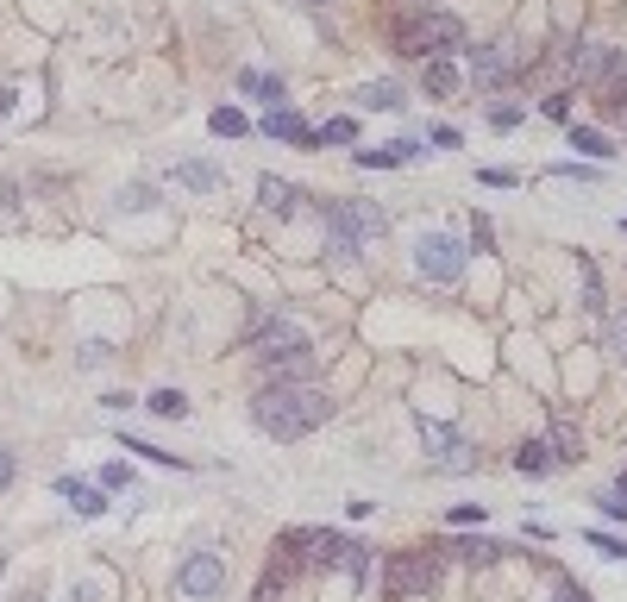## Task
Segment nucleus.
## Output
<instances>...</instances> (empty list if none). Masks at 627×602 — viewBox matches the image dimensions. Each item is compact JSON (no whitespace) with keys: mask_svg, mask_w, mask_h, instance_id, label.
Listing matches in <instances>:
<instances>
[{"mask_svg":"<svg viewBox=\"0 0 627 602\" xmlns=\"http://www.w3.org/2000/svg\"><path fill=\"white\" fill-rule=\"evenodd\" d=\"M327 421H333V402L320 383H264L251 396V427L270 433V439H308Z\"/></svg>","mask_w":627,"mask_h":602,"instance_id":"nucleus-1","label":"nucleus"},{"mask_svg":"<svg viewBox=\"0 0 627 602\" xmlns=\"http://www.w3.org/2000/svg\"><path fill=\"white\" fill-rule=\"evenodd\" d=\"M320 226H327V258L352 270L364 258V245H377L389 233V214L377 201H327L320 207Z\"/></svg>","mask_w":627,"mask_h":602,"instance_id":"nucleus-2","label":"nucleus"},{"mask_svg":"<svg viewBox=\"0 0 627 602\" xmlns=\"http://www.w3.org/2000/svg\"><path fill=\"white\" fill-rule=\"evenodd\" d=\"M458 44H464V26H458L452 13H439V7L402 26V57H421V63H433V57H452Z\"/></svg>","mask_w":627,"mask_h":602,"instance_id":"nucleus-3","label":"nucleus"},{"mask_svg":"<svg viewBox=\"0 0 627 602\" xmlns=\"http://www.w3.org/2000/svg\"><path fill=\"white\" fill-rule=\"evenodd\" d=\"M464 264H471V251H464V239L446 233V226H433V233L414 239V270H421L427 283H458Z\"/></svg>","mask_w":627,"mask_h":602,"instance_id":"nucleus-4","label":"nucleus"},{"mask_svg":"<svg viewBox=\"0 0 627 602\" xmlns=\"http://www.w3.org/2000/svg\"><path fill=\"white\" fill-rule=\"evenodd\" d=\"M176 590L189 596V602H214V596H226V552L195 546L189 559L176 565Z\"/></svg>","mask_w":627,"mask_h":602,"instance_id":"nucleus-5","label":"nucleus"},{"mask_svg":"<svg viewBox=\"0 0 627 602\" xmlns=\"http://www.w3.org/2000/svg\"><path fill=\"white\" fill-rule=\"evenodd\" d=\"M439 584V546H427V552H402V559L396 565H389L383 571V590L389 596H421V590H433Z\"/></svg>","mask_w":627,"mask_h":602,"instance_id":"nucleus-6","label":"nucleus"},{"mask_svg":"<svg viewBox=\"0 0 627 602\" xmlns=\"http://www.w3.org/2000/svg\"><path fill=\"white\" fill-rule=\"evenodd\" d=\"M414 421H421V439H427V452H433V465L439 471H477V452L464 446V433H452L446 421H427V414H414Z\"/></svg>","mask_w":627,"mask_h":602,"instance_id":"nucleus-7","label":"nucleus"},{"mask_svg":"<svg viewBox=\"0 0 627 602\" xmlns=\"http://www.w3.org/2000/svg\"><path fill=\"white\" fill-rule=\"evenodd\" d=\"M571 69H577L584 82H621L627 51H615V44H577V51H571Z\"/></svg>","mask_w":627,"mask_h":602,"instance_id":"nucleus-8","label":"nucleus"},{"mask_svg":"<svg viewBox=\"0 0 627 602\" xmlns=\"http://www.w3.org/2000/svg\"><path fill=\"white\" fill-rule=\"evenodd\" d=\"M264 138H283V145H320L314 126L301 120L295 107H270V113H264Z\"/></svg>","mask_w":627,"mask_h":602,"instance_id":"nucleus-9","label":"nucleus"},{"mask_svg":"<svg viewBox=\"0 0 627 602\" xmlns=\"http://www.w3.org/2000/svg\"><path fill=\"white\" fill-rule=\"evenodd\" d=\"M427 145L421 138H396V145H377V151H358V170H402V164H414Z\"/></svg>","mask_w":627,"mask_h":602,"instance_id":"nucleus-10","label":"nucleus"},{"mask_svg":"<svg viewBox=\"0 0 627 602\" xmlns=\"http://www.w3.org/2000/svg\"><path fill=\"white\" fill-rule=\"evenodd\" d=\"M182 189H195V195H214V189H226V170L220 164H207V157H189V164H176L170 170Z\"/></svg>","mask_w":627,"mask_h":602,"instance_id":"nucleus-11","label":"nucleus"},{"mask_svg":"<svg viewBox=\"0 0 627 602\" xmlns=\"http://www.w3.org/2000/svg\"><path fill=\"white\" fill-rule=\"evenodd\" d=\"M258 201L270 207L276 220H295V207H301V189H295V182H283V176H258Z\"/></svg>","mask_w":627,"mask_h":602,"instance_id":"nucleus-12","label":"nucleus"},{"mask_svg":"<svg viewBox=\"0 0 627 602\" xmlns=\"http://www.w3.org/2000/svg\"><path fill=\"white\" fill-rule=\"evenodd\" d=\"M57 496H69V502H76V515H88V521H95V515H107V490H95V483H82V477H57Z\"/></svg>","mask_w":627,"mask_h":602,"instance_id":"nucleus-13","label":"nucleus"},{"mask_svg":"<svg viewBox=\"0 0 627 602\" xmlns=\"http://www.w3.org/2000/svg\"><path fill=\"white\" fill-rule=\"evenodd\" d=\"M471 82H477V88H502V82H508L502 44H483V51H471Z\"/></svg>","mask_w":627,"mask_h":602,"instance_id":"nucleus-14","label":"nucleus"},{"mask_svg":"<svg viewBox=\"0 0 627 602\" xmlns=\"http://www.w3.org/2000/svg\"><path fill=\"white\" fill-rule=\"evenodd\" d=\"M552 465H559V458H552L546 439H521V446H515V471H521V477H546Z\"/></svg>","mask_w":627,"mask_h":602,"instance_id":"nucleus-15","label":"nucleus"},{"mask_svg":"<svg viewBox=\"0 0 627 602\" xmlns=\"http://www.w3.org/2000/svg\"><path fill=\"white\" fill-rule=\"evenodd\" d=\"M421 82H427V95H458V82H464V76H458V63H452V57H433V63L421 69Z\"/></svg>","mask_w":627,"mask_h":602,"instance_id":"nucleus-16","label":"nucleus"},{"mask_svg":"<svg viewBox=\"0 0 627 602\" xmlns=\"http://www.w3.org/2000/svg\"><path fill=\"white\" fill-rule=\"evenodd\" d=\"M352 101L370 107V113H396V107H402V88H396V82H364Z\"/></svg>","mask_w":627,"mask_h":602,"instance_id":"nucleus-17","label":"nucleus"},{"mask_svg":"<svg viewBox=\"0 0 627 602\" xmlns=\"http://www.w3.org/2000/svg\"><path fill=\"white\" fill-rule=\"evenodd\" d=\"M439 552H458L464 565H496L508 546H502V540H452V546H439Z\"/></svg>","mask_w":627,"mask_h":602,"instance_id":"nucleus-18","label":"nucleus"},{"mask_svg":"<svg viewBox=\"0 0 627 602\" xmlns=\"http://www.w3.org/2000/svg\"><path fill=\"white\" fill-rule=\"evenodd\" d=\"M145 408L157 414V421H189V396H182V389H151Z\"/></svg>","mask_w":627,"mask_h":602,"instance_id":"nucleus-19","label":"nucleus"},{"mask_svg":"<svg viewBox=\"0 0 627 602\" xmlns=\"http://www.w3.org/2000/svg\"><path fill=\"white\" fill-rule=\"evenodd\" d=\"M565 132H571V151H584L590 164H602V157H615V151H609V138H602L596 126H577V120H571Z\"/></svg>","mask_w":627,"mask_h":602,"instance_id":"nucleus-20","label":"nucleus"},{"mask_svg":"<svg viewBox=\"0 0 627 602\" xmlns=\"http://www.w3.org/2000/svg\"><path fill=\"white\" fill-rule=\"evenodd\" d=\"M239 88H245V95H264L270 107H289L283 95H289V88H283V76H258V69H245V76H239Z\"/></svg>","mask_w":627,"mask_h":602,"instance_id":"nucleus-21","label":"nucleus"},{"mask_svg":"<svg viewBox=\"0 0 627 602\" xmlns=\"http://www.w3.org/2000/svg\"><path fill=\"white\" fill-rule=\"evenodd\" d=\"M207 132H214V138H239V132H251V120L239 107H214V113H207Z\"/></svg>","mask_w":627,"mask_h":602,"instance_id":"nucleus-22","label":"nucleus"},{"mask_svg":"<svg viewBox=\"0 0 627 602\" xmlns=\"http://www.w3.org/2000/svg\"><path fill=\"white\" fill-rule=\"evenodd\" d=\"M577 270H584V308H590V314H609V301H602V276H596V264H590V258H577Z\"/></svg>","mask_w":627,"mask_h":602,"instance_id":"nucleus-23","label":"nucleus"},{"mask_svg":"<svg viewBox=\"0 0 627 602\" xmlns=\"http://www.w3.org/2000/svg\"><path fill=\"white\" fill-rule=\"evenodd\" d=\"M120 207H126V214H151L157 189H151V182H132V189H120Z\"/></svg>","mask_w":627,"mask_h":602,"instance_id":"nucleus-24","label":"nucleus"},{"mask_svg":"<svg viewBox=\"0 0 627 602\" xmlns=\"http://www.w3.org/2000/svg\"><path fill=\"white\" fill-rule=\"evenodd\" d=\"M590 546L602 552V559H615V565H627V540H615V534H602V527H590Z\"/></svg>","mask_w":627,"mask_h":602,"instance_id":"nucleus-25","label":"nucleus"},{"mask_svg":"<svg viewBox=\"0 0 627 602\" xmlns=\"http://www.w3.org/2000/svg\"><path fill=\"white\" fill-rule=\"evenodd\" d=\"M101 490H132V465H126V458L101 465Z\"/></svg>","mask_w":627,"mask_h":602,"instance_id":"nucleus-26","label":"nucleus"},{"mask_svg":"<svg viewBox=\"0 0 627 602\" xmlns=\"http://www.w3.org/2000/svg\"><path fill=\"white\" fill-rule=\"evenodd\" d=\"M552 458H559V465H571V458H577V433L559 421V427H552Z\"/></svg>","mask_w":627,"mask_h":602,"instance_id":"nucleus-27","label":"nucleus"},{"mask_svg":"<svg viewBox=\"0 0 627 602\" xmlns=\"http://www.w3.org/2000/svg\"><path fill=\"white\" fill-rule=\"evenodd\" d=\"M314 138H327V145H352V138H358V120H327Z\"/></svg>","mask_w":627,"mask_h":602,"instance_id":"nucleus-28","label":"nucleus"},{"mask_svg":"<svg viewBox=\"0 0 627 602\" xmlns=\"http://www.w3.org/2000/svg\"><path fill=\"white\" fill-rule=\"evenodd\" d=\"M552 176H565V182H602V164H552Z\"/></svg>","mask_w":627,"mask_h":602,"instance_id":"nucleus-29","label":"nucleus"},{"mask_svg":"<svg viewBox=\"0 0 627 602\" xmlns=\"http://www.w3.org/2000/svg\"><path fill=\"white\" fill-rule=\"evenodd\" d=\"M609 358H627V314H609Z\"/></svg>","mask_w":627,"mask_h":602,"instance_id":"nucleus-30","label":"nucleus"},{"mask_svg":"<svg viewBox=\"0 0 627 602\" xmlns=\"http://www.w3.org/2000/svg\"><path fill=\"white\" fill-rule=\"evenodd\" d=\"M82 364H88V370H107V364H113V345H101V339L82 345Z\"/></svg>","mask_w":627,"mask_h":602,"instance_id":"nucleus-31","label":"nucleus"},{"mask_svg":"<svg viewBox=\"0 0 627 602\" xmlns=\"http://www.w3.org/2000/svg\"><path fill=\"white\" fill-rule=\"evenodd\" d=\"M540 107H546V120H559V126H571V95H546Z\"/></svg>","mask_w":627,"mask_h":602,"instance_id":"nucleus-32","label":"nucleus"},{"mask_svg":"<svg viewBox=\"0 0 627 602\" xmlns=\"http://www.w3.org/2000/svg\"><path fill=\"white\" fill-rule=\"evenodd\" d=\"M477 182H490V189H521L515 170H477Z\"/></svg>","mask_w":627,"mask_h":602,"instance_id":"nucleus-33","label":"nucleus"},{"mask_svg":"<svg viewBox=\"0 0 627 602\" xmlns=\"http://www.w3.org/2000/svg\"><path fill=\"white\" fill-rule=\"evenodd\" d=\"M490 126L496 132H515L521 126V107H490Z\"/></svg>","mask_w":627,"mask_h":602,"instance_id":"nucleus-34","label":"nucleus"},{"mask_svg":"<svg viewBox=\"0 0 627 602\" xmlns=\"http://www.w3.org/2000/svg\"><path fill=\"white\" fill-rule=\"evenodd\" d=\"M433 145H439V151H458L464 132H458V126H433Z\"/></svg>","mask_w":627,"mask_h":602,"instance_id":"nucleus-35","label":"nucleus"},{"mask_svg":"<svg viewBox=\"0 0 627 602\" xmlns=\"http://www.w3.org/2000/svg\"><path fill=\"white\" fill-rule=\"evenodd\" d=\"M471 521H483V502H458L452 508V527H471Z\"/></svg>","mask_w":627,"mask_h":602,"instance_id":"nucleus-36","label":"nucleus"},{"mask_svg":"<svg viewBox=\"0 0 627 602\" xmlns=\"http://www.w3.org/2000/svg\"><path fill=\"white\" fill-rule=\"evenodd\" d=\"M596 502H602V515H609V521H627V496L609 490V496H596Z\"/></svg>","mask_w":627,"mask_h":602,"instance_id":"nucleus-37","label":"nucleus"},{"mask_svg":"<svg viewBox=\"0 0 627 602\" xmlns=\"http://www.w3.org/2000/svg\"><path fill=\"white\" fill-rule=\"evenodd\" d=\"M13 477H19V465H13V452L0 446V490H13Z\"/></svg>","mask_w":627,"mask_h":602,"instance_id":"nucleus-38","label":"nucleus"},{"mask_svg":"<svg viewBox=\"0 0 627 602\" xmlns=\"http://www.w3.org/2000/svg\"><path fill=\"white\" fill-rule=\"evenodd\" d=\"M609 113H615V120H627V82L609 88Z\"/></svg>","mask_w":627,"mask_h":602,"instance_id":"nucleus-39","label":"nucleus"},{"mask_svg":"<svg viewBox=\"0 0 627 602\" xmlns=\"http://www.w3.org/2000/svg\"><path fill=\"white\" fill-rule=\"evenodd\" d=\"M559 602H590V596H584V584H559Z\"/></svg>","mask_w":627,"mask_h":602,"instance_id":"nucleus-40","label":"nucleus"},{"mask_svg":"<svg viewBox=\"0 0 627 602\" xmlns=\"http://www.w3.org/2000/svg\"><path fill=\"white\" fill-rule=\"evenodd\" d=\"M13 101H19L13 88H0V120H7V113H13Z\"/></svg>","mask_w":627,"mask_h":602,"instance_id":"nucleus-41","label":"nucleus"},{"mask_svg":"<svg viewBox=\"0 0 627 602\" xmlns=\"http://www.w3.org/2000/svg\"><path fill=\"white\" fill-rule=\"evenodd\" d=\"M408 7H421V13H433V0H408Z\"/></svg>","mask_w":627,"mask_h":602,"instance_id":"nucleus-42","label":"nucleus"},{"mask_svg":"<svg viewBox=\"0 0 627 602\" xmlns=\"http://www.w3.org/2000/svg\"><path fill=\"white\" fill-rule=\"evenodd\" d=\"M615 496H627V471H621V483H615Z\"/></svg>","mask_w":627,"mask_h":602,"instance_id":"nucleus-43","label":"nucleus"},{"mask_svg":"<svg viewBox=\"0 0 627 602\" xmlns=\"http://www.w3.org/2000/svg\"><path fill=\"white\" fill-rule=\"evenodd\" d=\"M301 7H327V0H301Z\"/></svg>","mask_w":627,"mask_h":602,"instance_id":"nucleus-44","label":"nucleus"},{"mask_svg":"<svg viewBox=\"0 0 627 602\" xmlns=\"http://www.w3.org/2000/svg\"><path fill=\"white\" fill-rule=\"evenodd\" d=\"M0 571H7V559H0Z\"/></svg>","mask_w":627,"mask_h":602,"instance_id":"nucleus-45","label":"nucleus"},{"mask_svg":"<svg viewBox=\"0 0 627 602\" xmlns=\"http://www.w3.org/2000/svg\"><path fill=\"white\" fill-rule=\"evenodd\" d=\"M621 226H627V220H621Z\"/></svg>","mask_w":627,"mask_h":602,"instance_id":"nucleus-46","label":"nucleus"}]
</instances>
